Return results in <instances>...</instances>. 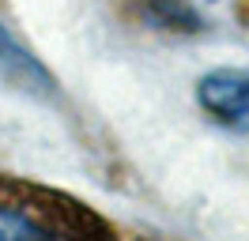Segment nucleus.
Masks as SVG:
<instances>
[{
    "label": "nucleus",
    "mask_w": 249,
    "mask_h": 241,
    "mask_svg": "<svg viewBox=\"0 0 249 241\" xmlns=\"http://www.w3.org/2000/svg\"><path fill=\"white\" fill-rule=\"evenodd\" d=\"M53 196L23 189V185H0V238H68L83 230H102L98 219H91L83 204L49 207Z\"/></svg>",
    "instance_id": "f257e3e1"
},
{
    "label": "nucleus",
    "mask_w": 249,
    "mask_h": 241,
    "mask_svg": "<svg viewBox=\"0 0 249 241\" xmlns=\"http://www.w3.org/2000/svg\"><path fill=\"white\" fill-rule=\"evenodd\" d=\"M196 105L219 128L249 136V72L246 68H212L196 79Z\"/></svg>",
    "instance_id": "f03ea898"
},
{
    "label": "nucleus",
    "mask_w": 249,
    "mask_h": 241,
    "mask_svg": "<svg viewBox=\"0 0 249 241\" xmlns=\"http://www.w3.org/2000/svg\"><path fill=\"white\" fill-rule=\"evenodd\" d=\"M0 83L4 87L27 94L42 105H61V83L57 75L49 72L46 64L38 60L31 45H23L12 30L0 23Z\"/></svg>",
    "instance_id": "7ed1b4c3"
},
{
    "label": "nucleus",
    "mask_w": 249,
    "mask_h": 241,
    "mask_svg": "<svg viewBox=\"0 0 249 241\" xmlns=\"http://www.w3.org/2000/svg\"><path fill=\"white\" fill-rule=\"evenodd\" d=\"M132 12L147 30L162 34H200L204 15L189 0H132Z\"/></svg>",
    "instance_id": "20e7f679"
}]
</instances>
